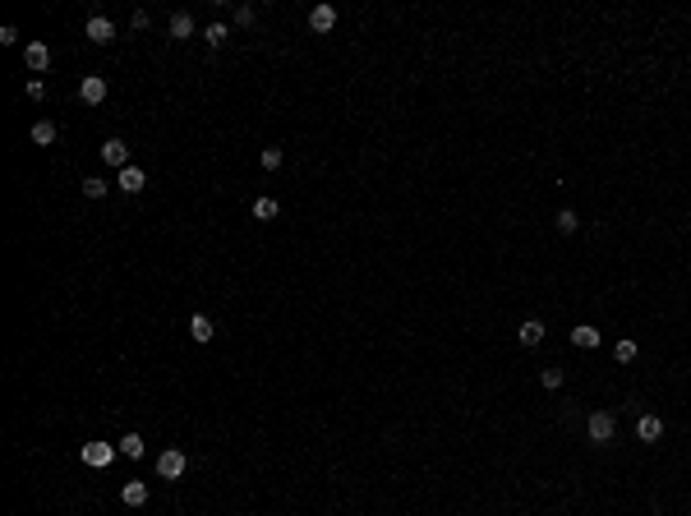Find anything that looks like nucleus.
I'll list each match as a JSON object with an SVG mask.
<instances>
[{
    "label": "nucleus",
    "mask_w": 691,
    "mask_h": 516,
    "mask_svg": "<svg viewBox=\"0 0 691 516\" xmlns=\"http://www.w3.org/2000/svg\"><path fill=\"white\" fill-rule=\"evenodd\" d=\"M309 28H314V33H332V28H337V9L332 5H314V9H309Z\"/></svg>",
    "instance_id": "8"
},
{
    "label": "nucleus",
    "mask_w": 691,
    "mask_h": 516,
    "mask_svg": "<svg viewBox=\"0 0 691 516\" xmlns=\"http://www.w3.org/2000/svg\"><path fill=\"white\" fill-rule=\"evenodd\" d=\"M636 438H640V443H659V438H664V420H659V415H640V420H636Z\"/></svg>",
    "instance_id": "9"
},
{
    "label": "nucleus",
    "mask_w": 691,
    "mask_h": 516,
    "mask_svg": "<svg viewBox=\"0 0 691 516\" xmlns=\"http://www.w3.org/2000/svg\"><path fill=\"white\" fill-rule=\"evenodd\" d=\"M203 37H208V46L217 51V46H221V42L231 37V28H226V23H208V33H203Z\"/></svg>",
    "instance_id": "19"
},
{
    "label": "nucleus",
    "mask_w": 691,
    "mask_h": 516,
    "mask_svg": "<svg viewBox=\"0 0 691 516\" xmlns=\"http://www.w3.org/2000/svg\"><path fill=\"white\" fill-rule=\"evenodd\" d=\"M28 97H33V102H42V97H46V83L42 79H28Z\"/></svg>",
    "instance_id": "26"
},
{
    "label": "nucleus",
    "mask_w": 691,
    "mask_h": 516,
    "mask_svg": "<svg viewBox=\"0 0 691 516\" xmlns=\"http://www.w3.org/2000/svg\"><path fill=\"white\" fill-rule=\"evenodd\" d=\"M0 42L14 46V42H19V28H14V23H5V28H0Z\"/></svg>",
    "instance_id": "27"
},
{
    "label": "nucleus",
    "mask_w": 691,
    "mask_h": 516,
    "mask_svg": "<svg viewBox=\"0 0 691 516\" xmlns=\"http://www.w3.org/2000/svg\"><path fill=\"white\" fill-rule=\"evenodd\" d=\"M254 19H258V9H254V5H236V23H240V28H249Z\"/></svg>",
    "instance_id": "25"
},
{
    "label": "nucleus",
    "mask_w": 691,
    "mask_h": 516,
    "mask_svg": "<svg viewBox=\"0 0 691 516\" xmlns=\"http://www.w3.org/2000/svg\"><path fill=\"white\" fill-rule=\"evenodd\" d=\"M33 143H37V148L56 143V125H51V120H37V125H33Z\"/></svg>",
    "instance_id": "17"
},
{
    "label": "nucleus",
    "mask_w": 691,
    "mask_h": 516,
    "mask_svg": "<svg viewBox=\"0 0 691 516\" xmlns=\"http://www.w3.org/2000/svg\"><path fill=\"white\" fill-rule=\"evenodd\" d=\"M571 346H576V350H595L599 346V327L576 323V327H571Z\"/></svg>",
    "instance_id": "10"
},
{
    "label": "nucleus",
    "mask_w": 691,
    "mask_h": 516,
    "mask_svg": "<svg viewBox=\"0 0 691 516\" xmlns=\"http://www.w3.org/2000/svg\"><path fill=\"white\" fill-rule=\"evenodd\" d=\"M254 217L258 221H272V217H277V199H258L254 203Z\"/></svg>",
    "instance_id": "22"
},
{
    "label": "nucleus",
    "mask_w": 691,
    "mask_h": 516,
    "mask_svg": "<svg viewBox=\"0 0 691 516\" xmlns=\"http://www.w3.org/2000/svg\"><path fill=\"white\" fill-rule=\"evenodd\" d=\"M83 33H88V42H97V46H111V42H115V23H111V19H102V14L88 19Z\"/></svg>",
    "instance_id": "4"
},
{
    "label": "nucleus",
    "mask_w": 691,
    "mask_h": 516,
    "mask_svg": "<svg viewBox=\"0 0 691 516\" xmlns=\"http://www.w3.org/2000/svg\"><path fill=\"white\" fill-rule=\"evenodd\" d=\"M184 470H189V456H184L180 447H167V452L157 456V475H162V480H180Z\"/></svg>",
    "instance_id": "2"
},
{
    "label": "nucleus",
    "mask_w": 691,
    "mask_h": 516,
    "mask_svg": "<svg viewBox=\"0 0 691 516\" xmlns=\"http://www.w3.org/2000/svg\"><path fill=\"white\" fill-rule=\"evenodd\" d=\"M539 383L549 387V392H558V387H562V369H544V374H539Z\"/></svg>",
    "instance_id": "24"
},
{
    "label": "nucleus",
    "mask_w": 691,
    "mask_h": 516,
    "mask_svg": "<svg viewBox=\"0 0 691 516\" xmlns=\"http://www.w3.org/2000/svg\"><path fill=\"white\" fill-rule=\"evenodd\" d=\"M613 359H618V364H631V359H636V342H618L613 346Z\"/></svg>",
    "instance_id": "21"
},
{
    "label": "nucleus",
    "mask_w": 691,
    "mask_h": 516,
    "mask_svg": "<svg viewBox=\"0 0 691 516\" xmlns=\"http://www.w3.org/2000/svg\"><path fill=\"white\" fill-rule=\"evenodd\" d=\"M143 184H148V175H143L139 167H125V171H120V189H125V194H139Z\"/></svg>",
    "instance_id": "15"
},
{
    "label": "nucleus",
    "mask_w": 691,
    "mask_h": 516,
    "mask_svg": "<svg viewBox=\"0 0 691 516\" xmlns=\"http://www.w3.org/2000/svg\"><path fill=\"white\" fill-rule=\"evenodd\" d=\"M576 226H581V217H576L571 208H562V212H558V231H562V236H571Z\"/></svg>",
    "instance_id": "20"
},
{
    "label": "nucleus",
    "mask_w": 691,
    "mask_h": 516,
    "mask_svg": "<svg viewBox=\"0 0 691 516\" xmlns=\"http://www.w3.org/2000/svg\"><path fill=\"white\" fill-rule=\"evenodd\" d=\"M171 37H175V42L194 37V14H184V9H180V14H171Z\"/></svg>",
    "instance_id": "16"
},
{
    "label": "nucleus",
    "mask_w": 691,
    "mask_h": 516,
    "mask_svg": "<svg viewBox=\"0 0 691 516\" xmlns=\"http://www.w3.org/2000/svg\"><path fill=\"white\" fill-rule=\"evenodd\" d=\"M79 97L88 106H102L106 102V79H102V74H88V79L79 83Z\"/></svg>",
    "instance_id": "6"
},
{
    "label": "nucleus",
    "mask_w": 691,
    "mask_h": 516,
    "mask_svg": "<svg viewBox=\"0 0 691 516\" xmlns=\"http://www.w3.org/2000/svg\"><path fill=\"white\" fill-rule=\"evenodd\" d=\"M106 189H111V184H106L102 175H88V180H83V194H88V199H106Z\"/></svg>",
    "instance_id": "18"
},
{
    "label": "nucleus",
    "mask_w": 691,
    "mask_h": 516,
    "mask_svg": "<svg viewBox=\"0 0 691 516\" xmlns=\"http://www.w3.org/2000/svg\"><path fill=\"white\" fill-rule=\"evenodd\" d=\"M23 65H28L33 74H42L46 65H51V46H46V42H28V51H23Z\"/></svg>",
    "instance_id": "7"
},
{
    "label": "nucleus",
    "mask_w": 691,
    "mask_h": 516,
    "mask_svg": "<svg viewBox=\"0 0 691 516\" xmlns=\"http://www.w3.org/2000/svg\"><path fill=\"white\" fill-rule=\"evenodd\" d=\"M102 162H106V167H130V143H125V139H106L102 143Z\"/></svg>",
    "instance_id": "5"
},
{
    "label": "nucleus",
    "mask_w": 691,
    "mask_h": 516,
    "mask_svg": "<svg viewBox=\"0 0 691 516\" xmlns=\"http://www.w3.org/2000/svg\"><path fill=\"white\" fill-rule=\"evenodd\" d=\"M212 332H217V327H212V318H208V314H194V318H189V337H194L199 346H208V342H212Z\"/></svg>",
    "instance_id": "11"
},
{
    "label": "nucleus",
    "mask_w": 691,
    "mask_h": 516,
    "mask_svg": "<svg viewBox=\"0 0 691 516\" xmlns=\"http://www.w3.org/2000/svg\"><path fill=\"white\" fill-rule=\"evenodd\" d=\"M115 447H120V456H130V461H139V456L148 452V443H143L139 433H125V438H120V443H115Z\"/></svg>",
    "instance_id": "14"
},
{
    "label": "nucleus",
    "mask_w": 691,
    "mask_h": 516,
    "mask_svg": "<svg viewBox=\"0 0 691 516\" xmlns=\"http://www.w3.org/2000/svg\"><path fill=\"white\" fill-rule=\"evenodd\" d=\"M613 433H618V420H613V411H595L586 420V438L595 447H604V443H613Z\"/></svg>",
    "instance_id": "1"
},
{
    "label": "nucleus",
    "mask_w": 691,
    "mask_h": 516,
    "mask_svg": "<svg viewBox=\"0 0 691 516\" xmlns=\"http://www.w3.org/2000/svg\"><path fill=\"white\" fill-rule=\"evenodd\" d=\"M517 337H521V346H539L544 342V323L539 318H525V323L517 327Z\"/></svg>",
    "instance_id": "13"
},
{
    "label": "nucleus",
    "mask_w": 691,
    "mask_h": 516,
    "mask_svg": "<svg viewBox=\"0 0 691 516\" xmlns=\"http://www.w3.org/2000/svg\"><path fill=\"white\" fill-rule=\"evenodd\" d=\"M120 498L130 502V507H143V502H148V484H143V480H125Z\"/></svg>",
    "instance_id": "12"
},
{
    "label": "nucleus",
    "mask_w": 691,
    "mask_h": 516,
    "mask_svg": "<svg viewBox=\"0 0 691 516\" xmlns=\"http://www.w3.org/2000/svg\"><path fill=\"white\" fill-rule=\"evenodd\" d=\"M281 162H286V152H281V148H263V167H268V171H277Z\"/></svg>",
    "instance_id": "23"
},
{
    "label": "nucleus",
    "mask_w": 691,
    "mask_h": 516,
    "mask_svg": "<svg viewBox=\"0 0 691 516\" xmlns=\"http://www.w3.org/2000/svg\"><path fill=\"white\" fill-rule=\"evenodd\" d=\"M79 456H83V465H102V470H106V465L120 456V447H111V443H83Z\"/></svg>",
    "instance_id": "3"
}]
</instances>
